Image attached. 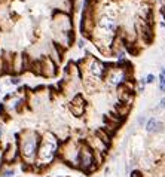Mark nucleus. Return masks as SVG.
Here are the masks:
<instances>
[{
    "mask_svg": "<svg viewBox=\"0 0 165 177\" xmlns=\"http://www.w3.org/2000/svg\"><path fill=\"white\" fill-rule=\"evenodd\" d=\"M15 142L20 152V161H22V164L27 167L36 165L39 146L42 142V134L33 128H22L15 135Z\"/></svg>",
    "mask_w": 165,
    "mask_h": 177,
    "instance_id": "obj_1",
    "label": "nucleus"
},
{
    "mask_svg": "<svg viewBox=\"0 0 165 177\" xmlns=\"http://www.w3.org/2000/svg\"><path fill=\"white\" fill-rule=\"evenodd\" d=\"M61 142L58 140V137L52 131H46L42 134V142L39 146V152H37V159H36V165L40 170H43L46 167H49L55 159H58V149H60Z\"/></svg>",
    "mask_w": 165,
    "mask_h": 177,
    "instance_id": "obj_2",
    "label": "nucleus"
},
{
    "mask_svg": "<svg viewBox=\"0 0 165 177\" xmlns=\"http://www.w3.org/2000/svg\"><path fill=\"white\" fill-rule=\"evenodd\" d=\"M83 140H77L73 138L72 135L61 142L60 149H58V161L66 164V165L72 167V168H77V158H79V149H80V143Z\"/></svg>",
    "mask_w": 165,
    "mask_h": 177,
    "instance_id": "obj_3",
    "label": "nucleus"
},
{
    "mask_svg": "<svg viewBox=\"0 0 165 177\" xmlns=\"http://www.w3.org/2000/svg\"><path fill=\"white\" fill-rule=\"evenodd\" d=\"M97 168H98V165L95 164L94 150L85 142H82L80 143V149H79V158H77V170H80L82 173L91 174Z\"/></svg>",
    "mask_w": 165,
    "mask_h": 177,
    "instance_id": "obj_4",
    "label": "nucleus"
},
{
    "mask_svg": "<svg viewBox=\"0 0 165 177\" xmlns=\"http://www.w3.org/2000/svg\"><path fill=\"white\" fill-rule=\"evenodd\" d=\"M57 75H58V64L51 57H42L40 58V76L42 78H55Z\"/></svg>",
    "mask_w": 165,
    "mask_h": 177,
    "instance_id": "obj_5",
    "label": "nucleus"
},
{
    "mask_svg": "<svg viewBox=\"0 0 165 177\" xmlns=\"http://www.w3.org/2000/svg\"><path fill=\"white\" fill-rule=\"evenodd\" d=\"M68 109L72 112L73 116L76 118H80L85 115V110H86V101L83 98L82 94H75L72 100H70V104H68Z\"/></svg>",
    "mask_w": 165,
    "mask_h": 177,
    "instance_id": "obj_6",
    "label": "nucleus"
},
{
    "mask_svg": "<svg viewBox=\"0 0 165 177\" xmlns=\"http://www.w3.org/2000/svg\"><path fill=\"white\" fill-rule=\"evenodd\" d=\"M3 161H5V164H12V162L20 161V152H18L16 142L9 143L3 149Z\"/></svg>",
    "mask_w": 165,
    "mask_h": 177,
    "instance_id": "obj_7",
    "label": "nucleus"
},
{
    "mask_svg": "<svg viewBox=\"0 0 165 177\" xmlns=\"http://www.w3.org/2000/svg\"><path fill=\"white\" fill-rule=\"evenodd\" d=\"M144 128L149 134H159L165 130V124L161 122L159 119H156V118H149L146 125H144Z\"/></svg>",
    "mask_w": 165,
    "mask_h": 177,
    "instance_id": "obj_8",
    "label": "nucleus"
},
{
    "mask_svg": "<svg viewBox=\"0 0 165 177\" xmlns=\"http://www.w3.org/2000/svg\"><path fill=\"white\" fill-rule=\"evenodd\" d=\"M13 176H15V170L12 167L0 168V177H13Z\"/></svg>",
    "mask_w": 165,
    "mask_h": 177,
    "instance_id": "obj_9",
    "label": "nucleus"
},
{
    "mask_svg": "<svg viewBox=\"0 0 165 177\" xmlns=\"http://www.w3.org/2000/svg\"><path fill=\"white\" fill-rule=\"evenodd\" d=\"M9 82H11L12 85H20V83H21V76H18V75H11Z\"/></svg>",
    "mask_w": 165,
    "mask_h": 177,
    "instance_id": "obj_10",
    "label": "nucleus"
},
{
    "mask_svg": "<svg viewBox=\"0 0 165 177\" xmlns=\"http://www.w3.org/2000/svg\"><path fill=\"white\" fill-rule=\"evenodd\" d=\"M146 122H147V118H146V115H140V116H138V119H137V125H140V127H144V125H146Z\"/></svg>",
    "mask_w": 165,
    "mask_h": 177,
    "instance_id": "obj_11",
    "label": "nucleus"
},
{
    "mask_svg": "<svg viewBox=\"0 0 165 177\" xmlns=\"http://www.w3.org/2000/svg\"><path fill=\"white\" fill-rule=\"evenodd\" d=\"M159 91L165 92V78L162 75H159Z\"/></svg>",
    "mask_w": 165,
    "mask_h": 177,
    "instance_id": "obj_12",
    "label": "nucleus"
},
{
    "mask_svg": "<svg viewBox=\"0 0 165 177\" xmlns=\"http://www.w3.org/2000/svg\"><path fill=\"white\" fill-rule=\"evenodd\" d=\"M155 80H156V78H155V75H152V73H149V75L144 78V82H146V83H149V85H150V83H153Z\"/></svg>",
    "mask_w": 165,
    "mask_h": 177,
    "instance_id": "obj_13",
    "label": "nucleus"
},
{
    "mask_svg": "<svg viewBox=\"0 0 165 177\" xmlns=\"http://www.w3.org/2000/svg\"><path fill=\"white\" fill-rule=\"evenodd\" d=\"M130 177H143V173H141L140 170L134 168V170H131V173H130Z\"/></svg>",
    "mask_w": 165,
    "mask_h": 177,
    "instance_id": "obj_14",
    "label": "nucleus"
},
{
    "mask_svg": "<svg viewBox=\"0 0 165 177\" xmlns=\"http://www.w3.org/2000/svg\"><path fill=\"white\" fill-rule=\"evenodd\" d=\"M3 164H5V161H3V147L0 146V168H2Z\"/></svg>",
    "mask_w": 165,
    "mask_h": 177,
    "instance_id": "obj_15",
    "label": "nucleus"
},
{
    "mask_svg": "<svg viewBox=\"0 0 165 177\" xmlns=\"http://www.w3.org/2000/svg\"><path fill=\"white\" fill-rule=\"evenodd\" d=\"M3 133H5V127H3V121H0V142H2Z\"/></svg>",
    "mask_w": 165,
    "mask_h": 177,
    "instance_id": "obj_16",
    "label": "nucleus"
},
{
    "mask_svg": "<svg viewBox=\"0 0 165 177\" xmlns=\"http://www.w3.org/2000/svg\"><path fill=\"white\" fill-rule=\"evenodd\" d=\"M159 107H161V109H165V97L161 98V101H159Z\"/></svg>",
    "mask_w": 165,
    "mask_h": 177,
    "instance_id": "obj_17",
    "label": "nucleus"
},
{
    "mask_svg": "<svg viewBox=\"0 0 165 177\" xmlns=\"http://www.w3.org/2000/svg\"><path fill=\"white\" fill-rule=\"evenodd\" d=\"M77 43H79V48H83V46H85V40H83V39H79Z\"/></svg>",
    "mask_w": 165,
    "mask_h": 177,
    "instance_id": "obj_18",
    "label": "nucleus"
},
{
    "mask_svg": "<svg viewBox=\"0 0 165 177\" xmlns=\"http://www.w3.org/2000/svg\"><path fill=\"white\" fill-rule=\"evenodd\" d=\"M161 75L165 78V67H162V68H161Z\"/></svg>",
    "mask_w": 165,
    "mask_h": 177,
    "instance_id": "obj_19",
    "label": "nucleus"
},
{
    "mask_svg": "<svg viewBox=\"0 0 165 177\" xmlns=\"http://www.w3.org/2000/svg\"><path fill=\"white\" fill-rule=\"evenodd\" d=\"M0 37H2V28H0Z\"/></svg>",
    "mask_w": 165,
    "mask_h": 177,
    "instance_id": "obj_20",
    "label": "nucleus"
},
{
    "mask_svg": "<svg viewBox=\"0 0 165 177\" xmlns=\"http://www.w3.org/2000/svg\"><path fill=\"white\" fill-rule=\"evenodd\" d=\"M79 177H85V176H79Z\"/></svg>",
    "mask_w": 165,
    "mask_h": 177,
    "instance_id": "obj_21",
    "label": "nucleus"
}]
</instances>
